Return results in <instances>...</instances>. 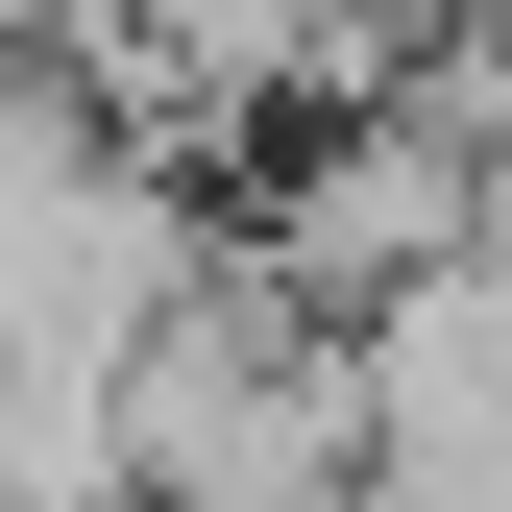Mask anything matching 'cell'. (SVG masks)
<instances>
[{"mask_svg":"<svg viewBox=\"0 0 512 512\" xmlns=\"http://www.w3.org/2000/svg\"><path fill=\"white\" fill-rule=\"evenodd\" d=\"M342 512H512V220L342 317Z\"/></svg>","mask_w":512,"mask_h":512,"instance_id":"6da1fadb","label":"cell"}]
</instances>
